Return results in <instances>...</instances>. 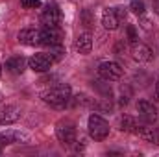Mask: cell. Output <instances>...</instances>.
Listing matches in <instances>:
<instances>
[{"label": "cell", "mask_w": 159, "mask_h": 157, "mask_svg": "<svg viewBox=\"0 0 159 157\" xmlns=\"http://www.w3.org/2000/svg\"><path fill=\"white\" fill-rule=\"evenodd\" d=\"M91 48H93V35L89 34V32H83L81 35L76 37L74 41V50L78 52V54H89L91 52Z\"/></svg>", "instance_id": "13"}, {"label": "cell", "mask_w": 159, "mask_h": 157, "mask_svg": "<svg viewBox=\"0 0 159 157\" xmlns=\"http://www.w3.org/2000/svg\"><path fill=\"white\" fill-rule=\"evenodd\" d=\"M52 63H54V59H52V56L50 54H34L30 59H28V67L34 70V72H48L50 69H52Z\"/></svg>", "instance_id": "4"}, {"label": "cell", "mask_w": 159, "mask_h": 157, "mask_svg": "<svg viewBox=\"0 0 159 157\" xmlns=\"http://www.w3.org/2000/svg\"><path fill=\"white\" fill-rule=\"evenodd\" d=\"M131 54H133V59L139 61V63H148L154 57V52L150 50V46H146L143 43H133L131 44Z\"/></svg>", "instance_id": "9"}, {"label": "cell", "mask_w": 159, "mask_h": 157, "mask_svg": "<svg viewBox=\"0 0 159 157\" xmlns=\"http://www.w3.org/2000/svg\"><path fill=\"white\" fill-rule=\"evenodd\" d=\"M137 113L143 118V122H146V124H154L157 120V107L148 100H139L137 102Z\"/></svg>", "instance_id": "6"}, {"label": "cell", "mask_w": 159, "mask_h": 157, "mask_svg": "<svg viewBox=\"0 0 159 157\" xmlns=\"http://www.w3.org/2000/svg\"><path fill=\"white\" fill-rule=\"evenodd\" d=\"M137 135L143 141L150 142V144H159V131L156 128H152V126H141V129L137 131Z\"/></svg>", "instance_id": "17"}, {"label": "cell", "mask_w": 159, "mask_h": 157, "mask_svg": "<svg viewBox=\"0 0 159 157\" xmlns=\"http://www.w3.org/2000/svg\"><path fill=\"white\" fill-rule=\"evenodd\" d=\"M26 63H28V61H26L22 56L9 57V59L6 61V70H7V72H11V74H15V76H19V74H22V72H24Z\"/></svg>", "instance_id": "15"}, {"label": "cell", "mask_w": 159, "mask_h": 157, "mask_svg": "<svg viewBox=\"0 0 159 157\" xmlns=\"http://www.w3.org/2000/svg\"><path fill=\"white\" fill-rule=\"evenodd\" d=\"M87 128H89L91 139H94V141H104L109 135V124L100 117V115H91Z\"/></svg>", "instance_id": "2"}, {"label": "cell", "mask_w": 159, "mask_h": 157, "mask_svg": "<svg viewBox=\"0 0 159 157\" xmlns=\"http://www.w3.org/2000/svg\"><path fill=\"white\" fill-rule=\"evenodd\" d=\"M20 6L26 9H35V7H41V0H20Z\"/></svg>", "instance_id": "20"}, {"label": "cell", "mask_w": 159, "mask_h": 157, "mask_svg": "<svg viewBox=\"0 0 159 157\" xmlns=\"http://www.w3.org/2000/svg\"><path fill=\"white\" fill-rule=\"evenodd\" d=\"M156 96L159 98V78H157V81H156Z\"/></svg>", "instance_id": "25"}, {"label": "cell", "mask_w": 159, "mask_h": 157, "mask_svg": "<svg viewBox=\"0 0 159 157\" xmlns=\"http://www.w3.org/2000/svg\"><path fill=\"white\" fill-rule=\"evenodd\" d=\"M154 9H156V13H159V0H154Z\"/></svg>", "instance_id": "24"}, {"label": "cell", "mask_w": 159, "mask_h": 157, "mask_svg": "<svg viewBox=\"0 0 159 157\" xmlns=\"http://www.w3.org/2000/svg\"><path fill=\"white\" fill-rule=\"evenodd\" d=\"M41 98H43L44 104H48V105H52L56 109H63L70 102V87L65 85V83H59V85L44 91L41 94Z\"/></svg>", "instance_id": "1"}, {"label": "cell", "mask_w": 159, "mask_h": 157, "mask_svg": "<svg viewBox=\"0 0 159 157\" xmlns=\"http://www.w3.org/2000/svg\"><path fill=\"white\" fill-rule=\"evenodd\" d=\"M141 126L143 124L135 117H131V115H124V117L120 118V129L126 131V133H135L137 135V131L141 129Z\"/></svg>", "instance_id": "16"}, {"label": "cell", "mask_w": 159, "mask_h": 157, "mask_svg": "<svg viewBox=\"0 0 159 157\" xmlns=\"http://www.w3.org/2000/svg\"><path fill=\"white\" fill-rule=\"evenodd\" d=\"M28 141H30V137L17 129H7V131L0 133V144H15V142H28Z\"/></svg>", "instance_id": "12"}, {"label": "cell", "mask_w": 159, "mask_h": 157, "mask_svg": "<svg viewBox=\"0 0 159 157\" xmlns=\"http://www.w3.org/2000/svg\"><path fill=\"white\" fill-rule=\"evenodd\" d=\"M102 24H104L106 30H111V32L119 28L120 20L117 17V13H115V7H106L102 11Z\"/></svg>", "instance_id": "14"}, {"label": "cell", "mask_w": 159, "mask_h": 157, "mask_svg": "<svg viewBox=\"0 0 159 157\" xmlns=\"http://www.w3.org/2000/svg\"><path fill=\"white\" fill-rule=\"evenodd\" d=\"M48 48H50V56H52L54 61H59L65 56V48L61 44H54V46H48Z\"/></svg>", "instance_id": "18"}, {"label": "cell", "mask_w": 159, "mask_h": 157, "mask_svg": "<svg viewBox=\"0 0 159 157\" xmlns=\"http://www.w3.org/2000/svg\"><path fill=\"white\" fill-rule=\"evenodd\" d=\"M0 74H2V65H0Z\"/></svg>", "instance_id": "26"}, {"label": "cell", "mask_w": 159, "mask_h": 157, "mask_svg": "<svg viewBox=\"0 0 159 157\" xmlns=\"http://www.w3.org/2000/svg\"><path fill=\"white\" fill-rule=\"evenodd\" d=\"M56 135H57L59 142H63L65 146H72L74 142H78V141H76V128H74L72 124H63V122L57 124Z\"/></svg>", "instance_id": "7"}, {"label": "cell", "mask_w": 159, "mask_h": 157, "mask_svg": "<svg viewBox=\"0 0 159 157\" xmlns=\"http://www.w3.org/2000/svg\"><path fill=\"white\" fill-rule=\"evenodd\" d=\"M83 22H85V26H87V28L91 26V11H87V9L83 11Z\"/></svg>", "instance_id": "23"}, {"label": "cell", "mask_w": 159, "mask_h": 157, "mask_svg": "<svg viewBox=\"0 0 159 157\" xmlns=\"http://www.w3.org/2000/svg\"><path fill=\"white\" fill-rule=\"evenodd\" d=\"M19 118H20V109L17 105H4L0 109V124L2 126L15 124Z\"/></svg>", "instance_id": "11"}, {"label": "cell", "mask_w": 159, "mask_h": 157, "mask_svg": "<svg viewBox=\"0 0 159 157\" xmlns=\"http://www.w3.org/2000/svg\"><path fill=\"white\" fill-rule=\"evenodd\" d=\"M128 41L133 44V43H139V35H137V30H135V26H128Z\"/></svg>", "instance_id": "21"}, {"label": "cell", "mask_w": 159, "mask_h": 157, "mask_svg": "<svg viewBox=\"0 0 159 157\" xmlns=\"http://www.w3.org/2000/svg\"><path fill=\"white\" fill-rule=\"evenodd\" d=\"M41 44H44V46L61 44V30L59 28H43L41 30Z\"/></svg>", "instance_id": "10"}, {"label": "cell", "mask_w": 159, "mask_h": 157, "mask_svg": "<svg viewBox=\"0 0 159 157\" xmlns=\"http://www.w3.org/2000/svg\"><path fill=\"white\" fill-rule=\"evenodd\" d=\"M129 9H131L135 15H141V17H143V15H144V11H146V9H144V2H143V0H131V2H129Z\"/></svg>", "instance_id": "19"}, {"label": "cell", "mask_w": 159, "mask_h": 157, "mask_svg": "<svg viewBox=\"0 0 159 157\" xmlns=\"http://www.w3.org/2000/svg\"><path fill=\"white\" fill-rule=\"evenodd\" d=\"M61 22V11L56 4H46L41 11V24L43 28H59Z\"/></svg>", "instance_id": "3"}, {"label": "cell", "mask_w": 159, "mask_h": 157, "mask_svg": "<svg viewBox=\"0 0 159 157\" xmlns=\"http://www.w3.org/2000/svg\"><path fill=\"white\" fill-rule=\"evenodd\" d=\"M19 43L26 44V46H37L41 44V30H35V28H24L19 32L17 35Z\"/></svg>", "instance_id": "8"}, {"label": "cell", "mask_w": 159, "mask_h": 157, "mask_svg": "<svg viewBox=\"0 0 159 157\" xmlns=\"http://www.w3.org/2000/svg\"><path fill=\"white\" fill-rule=\"evenodd\" d=\"M98 74H100V78L106 79V81H117L122 76V69H120L119 63H115V61H104L98 67Z\"/></svg>", "instance_id": "5"}, {"label": "cell", "mask_w": 159, "mask_h": 157, "mask_svg": "<svg viewBox=\"0 0 159 157\" xmlns=\"http://www.w3.org/2000/svg\"><path fill=\"white\" fill-rule=\"evenodd\" d=\"M115 13H117V17H119V20H126V11L122 9V7H115Z\"/></svg>", "instance_id": "22"}]
</instances>
